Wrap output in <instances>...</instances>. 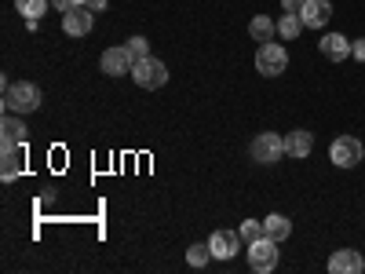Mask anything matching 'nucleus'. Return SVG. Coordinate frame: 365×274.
Listing matches in <instances>:
<instances>
[{"label":"nucleus","mask_w":365,"mask_h":274,"mask_svg":"<svg viewBox=\"0 0 365 274\" xmlns=\"http://www.w3.org/2000/svg\"><path fill=\"white\" fill-rule=\"evenodd\" d=\"M4 113H34L41 106V88L34 81H19V84H4Z\"/></svg>","instance_id":"obj_1"},{"label":"nucleus","mask_w":365,"mask_h":274,"mask_svg":"<svg viewBox=\"0 0 365 274\" xmlns=\"http://www.w3.org/2000/svg\"><path fill=\"white\" fill-rule=\"evenodd\" d=\"M132 77H135V84H139V88H146V91H158V88H165V84H168V66L161 63V59L146 55V59H135Z\"/></svg>","instance_id":"obj_2"},{"label":"nucleus","mask_w":365,"mask_h":274,"mask_svg":"<svg viewBox=\"0 0 365 274\" xmlns=\"http://www.w3.org/2000/svg\"><path fill=\"white\" fill-rule=\"evenodd\" d=\"M249 267L256 270V274H270L274 267H278V241L274 238H256V241H249Z\"/></svg>","instance_id":"obj_3"},{"label":"nucleus","mask_w":365,"mask_h":274,"mask_svg":"<svg viewBox=\"0 0 365 274\" xmlns=\"http://www.w3.org/2000/svg\"><path fill=\"white\" fill-rule=\"evenodd\" d=\"M285 66H289V55H285L282 44L263 41V44L256 48V70H259L263 77H278V73H285Z\"/></svg>","instance_id":"obj_4"},{"label":"nucleus","mask_w":365,"mask_h":274,"mask_svg":"<svg viewBox=\"0 0 365 274\" xmlns=\"http://www.w3.org/2000/svg\"><path fill=\"white\" fill-rule=\"evenodd\" d=\"M252 158L259 165H274V161H282L285 158V139L278 132H259L252 139Z\"/></svg>","instance_id":"obj_5"},{"label":"nucleus","mask_w":365,"mask_h":274,"mask_svg":"<svg viewBox=\"0 0 365 274\" xmlns=\"http://www.w3.org/2000/svg\"><path fill=\"white\" fill-rule=\"evenodd\" d=\"M329 158H332V165H336V168H354V165L365 158V146H361V139H354V136H340L336 143H332Z\"/></svg>","instance_id":"obj_6"},{"label":"nucleus","mask_w":365,"mask_h":274,"mask_svg":"<svg viewBox=\"0 0 365 274\" xmlns=\"http://www.w3.org/2000/svg\"><path fill=\"white\" fill-rule=\"evenodd\" d=\"M208 245H212V260H234L245 241H241V230H216L208 238Z\"/></svg>","instance_id":"obj_7"},{"label":"nucleus","mask_w":365,"mask_h":274,"mask_svg":"<svg viewBox=\"0 0 365 274\" xmlns=\"http://www.w3.org/2000/svg\"><path fill=\"white\" fill-rule=\"evenodd\" d=\"M91 22H96V11L84 8V4L63 11V29H66V37H88V34H91Z\"/></svg>","instance_id":"obj_8"},{"label":"nucleus","mask_w":365,"mask_h":274,"mask_svg":"<svg viewBox=\"0 0 365 274\" xmlns=\"http://www.w3.org/2000/svg\"><path fill=\"white\" fill-rule=\"evenodd\" d=\"M26 172V143L19 146H4V158H0V179L11 183Z\"/></svg>","instance_id":"obj_9"},{"label":"nucleus","mask_w":365,"mask_h":274,"mask_svg":"<svg viewBox=\"0 0 365 274\" xmlns=\"http://www.w3.org/2000/svg\"><path fill=\"white\" fill-rule=\"evenodd\" d=\"M132 66H135V59L128 48H106L103 51V73L120 77V73H132Z\"/></svg>","instance_id":"obj_10"},{"label":"nucleus","mask_w":365,"mask_h":274,"mask_svg":"<svg viewBox=\"0 0 365 274\" xmlns=\"http://www.w3.org/2000/svg\"><path fill=\"white\" fill-rule=\"evenodd\" d=\"M0 143H4V146L26 143V121H22V113H4V121H0Z\"/></svg>","instance_id":"obj_11"},{"label":"nucleus","mask_w":365,"mask_h":274,"mask_svg":"<svg viewBox=\"0 0 365 274\" xmlns=\"http://www.w3.org/2000/svg\"><path fill=\"white\" fill-rule=\"evenodd\" d=\"M318 48H322V55L329 59V63H344V59H351V41H347L344 34H329V37H322Z\"/></svg>","instance_id":"obj_12"},{"label":"nucleus","mask_w":365,"mask_h":274,"mask_svg":"<svg viewBox=\"0 0 365 274\" xmlns=\"http://www.w3.org/2000/svg\"><path fill=\"white\" fill-rule=\"evenodd\" d=\"M299 19H303V26L322 29V26L332 19V4H329V0H307V4H303V11H299Z\"/></svg>","instance_id":"obj_13"},{"label":"nucleus","mask_w":365,"mask_h":274,"mask_svg":"<svg viewBox=\"0 0 365 274\" xmlns=\"http://www.w3.org/2000/svg\"><path fill=\"white\" fill-rule=\"evenodd\" d=\"M361 267H365V260H361V253H354V249H340V253L329 256V270H332V274H358Z\"/></svg>","instance_id":"obj_14"},{"label":"nucleus","mask_w":365,"mask_h":274,"mask_svg":"<svg viewBox=\"0 0 365 274\" xmlns=\"http://www.w3.org/2000/svg\"><path fill=\"white\" fill-rule=\"evenodd\" d=\"M311 150H314V136L311 132H303V128H296V132H289L285 136V158H311Z\"/></svg>","instance_id":"obj_15"},{"label":"nucleus","mask_w":365,"mask_h":274,"mask_svg":"<svg viewBox=\"0 0 365 274\" xmlns=\"http://www.w3.org/2000/svg\"><path fill=\"white\" fill-rule=\"evenodd\" d=\"M263 234H267V238H274V241L282 245V241L292 234V223H289V216H282V212H270V216L263 220Z\"/></svg>","instance_id":"obj_16"},{"label":"nucleus","mask_w":365,"mask_h":274,"mask_svg":"<svg viewBox=\"0 0 365 274\" xmlns=\"http://www.w3.org/2000/svg\"><path fill=\"white\" fill-rule=\"evenodd\" d=\"M274 29H278V22H270L267 15H256V19L249 22V34H252V41H259V44L274 37Z\"/></svg>","instance_id":"obj_17"},{"label":"nucleus","mask_w":365,"mask_h":274,"mask_svg":"<svg viewBox=\"0 0 365 274\" xmlns=\"http://www.w3.org/2000/svg\"><path fill=\"white\" fill-rule=\"evenodd\" d=\"M48 4H51V0H15V8H19L22 19H41L48 11Z\"/></svg>","instance_id":"obj_18"},{"label":"nucleus","mask_w":365,"mask_h":274,"mask_svg":"<svg viewBox=\"0 0 365 274\" xmlns=\"http://www.w3.org/2000/svg\"><path fill=\"white\" fill-rule=\"evenodd\" d=\"M208 260H212V245H208V241H197V245L187 249V263L190 267H205Z\"/></svg>","instance_id":"obj_19"},{"label":"nucleus","mask_w":365,"mask_h":274,"mask_svg":"<svg viewBox=\"0 0 365 274\" xmlns=\"http://www.w3.org/2000/svg\"><path fill=\"white\" fill-rule=\"evenodd\" d=\"M299 29H303V19H299V15H282V22H278V34H282L285 41L299 37Z\"/></svg>","instance_id":"obj_20"},{"label":"nucleus","mask_w":365,"mask_h":274,"mask_svg":"<svg viewBox=\"0 0 365 274\" xmlns=\"http://www.w3.org/2000/svg\"><path fill=\"white\" fill-rule=\"evenodd\" d=\"M256 238H263V223H256V220H245V223H241V241L249 245V241H256Z\"/></svg>","instance_id":"obj_21"},{"label":"nucleus","mask_w":365,"mask_h":274,"mask_svg":"<svg viewBox=\"0 0 365 274\" xmlns=\"http://www.w3.org/2000/svg\"><path fill=\"white\" fill-rule=\"evenodd\" d=\"M125 48L132 51V59H146V55H150V41H146V37H132Z\"/></svg>","instance_id":"obj_22"},{"label":"nucleus","mask_w":365,"mask_h":274,"mask_svg":"<svg viewBox=\"0 0 365 274\" xmlns=\"http://www.w3.org/2000/svg\"><path fill=\"white\" fill-rule=\"evenodd\" d=\"M303 4H307V0H282L285 15H299V11H303Z\"/></svg>","instance_id":"obj_23"},{"label":"nucleus","mask_w":365,"mask_h":274,"mask_svg":"<svg viewBox=\"0 0 365 274\" xmlns=\"http://www.w3.org/2000/svg\"><path fill=\"white\" fill-rule=\"evenodd\" d=\"M351 55L358 59V63H365V37H358V41H351Z\"/></svg>","instance_id":"obj_24"},{"label":"nucleus","mask_w":365,"mask_h":274,"mask_svg":"<svg viewBox=\"0 0 365 274\" xmlns=\"http://www.w3.org/2000/svg\"><path fill=\"white\" fill-rule=\"evenodd\" d=\"M51 8H58V11H70V8H73V0H51Z\"/></svg>","instance_id":"obj_25"},{"label":"nucleus","mask_w":365,"mask_h":274,"mask_svg":"<svg viewBox=\"0 0 365 274\" xmlns=\"http://www.w3.org/2000/svg\"><path fill=\"white\" fill-rule=\"evenodd\" d=\"M84 8H91V11H103V8H106V0H88Z\"/></svg>","instance_id":"obj_26"},{"label":"nucleus","mask_w":365,"mask_h":274,"mask_svg":"<svg viewBox=\"0 0 365 274\" xmlns=\"http://www.w3.org/2000/svg\"><path fill=\"white\" fill-rule=\"evenodd\" d=\"M81 4H88V0H73V8H81Z\"/></svg>","instance_id":"obj_27"}]
</instances>
